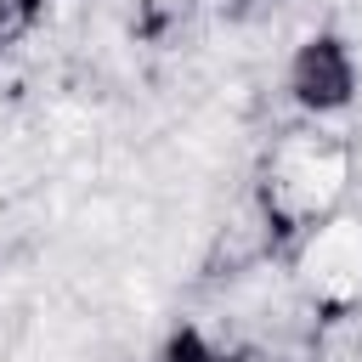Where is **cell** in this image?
Segmentation results:
<instances>
[{"label":"cell","mask_w":362,"mask_h":362,"mask_svg":"<svg viewBox=\"0 0 362 362\" xmlns=\"http://www.w3.org/2000/svg\"><path fill=\"white\" fill-rule=\"evenodd\" d=\"M356 192V141L345 124H288L266 141L255 170V221L266 238V255L283 260V249L311 232L317 221L339 215Z\"/></svg>","instance_id":"obj_1"},{"label":"cell","mask_w":362,"mask_h":362,"mask_svg":"<svg viewBox=\"0 0 362 362\" xmlns=\"http://www.w3.org/2000/svg\"><path fill=\"white\" fill-rule=\"evenodd\" d=\"M277 90L300 124H345L362 102V51L345 28L317 23L305 28L277 74Z\"/></svg>","instance_id":"obj_2"},{"label":"cell","mask_w":362,"mask_h":362,"mask_svg":"<svg viewBox=\"0 0 362 362\" xmlns=\"http://www.w3.org/2000/svg\"><path fill=\"white\" fill-rule=\"evenodd\" d=\"M283 266H288V283L300 288V300L311 311H322L328 322L362 311V204H345L339 215L300 232L283 249Z\"/></svg>","instance_id":"obj_3"},{"label":"cell","mask_w":362,"mask_h":362,"mask_svg":"<svg viewBox=\"0 0 362 362\" xmlns=\"http://www.w3.org/2000/svg\"><path fill=\"white\" fill-rule=\"evenodd\" d=\"M153 362H238L204 322H175L164 339H158V356Z\"/></svg>","instance_id":"obj_4"}]
</instances>
